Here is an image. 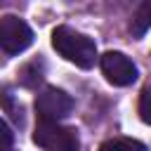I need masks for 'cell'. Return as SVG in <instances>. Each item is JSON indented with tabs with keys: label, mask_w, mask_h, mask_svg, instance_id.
<instances>
[{
	"label": "cell",
	"mask_w": 151,
	"mask_h": 151,
	"mask_svg": "<svg viewBox=\"0 0 151 151\" xmlns=\"http://www.w3.org/2000/svg\"><path fill=\"white\" fill-rule=\"evenodd\" d=\"M52 47L71 64L80 66V68H90L97 61V45L92 38L68 28V26H59L52 31Z\"/></svg>",
	"instance_id": "obj_1"
},
{
	"label": "cell",
	"mask_w": 151,
	"mask_h": 151,
	"mask_svg": "<svg viewBox=\"0 0 151 151\" xmlns=\"http://www.w3.org/2000/svg\"><path fill=\"white\" fill-rule=\"evenodd\" d=\"M33 142L42 151H78L80 146L78 132L73 127H64L59 123H45V120H38Z\"/></svg>",
	"instance_id": "obj_2"
},
{
	"label": "cell",
	"mask_w": 151,
	"mask_h": 151,
	"mask_svg": "<svg viewBox=\"0 0 151 151\" xmlns=\"http://www.w3.org/2000/svg\"><path fill=\"white\" fill-rule=\"evenodd\" d=\"M73 111V99L59 87H45L35 97V113L45 123H59Z\"/></svg>",
	"instance_id": "obj_3"
},
{
	"label": "cell",
	"mask_w": 151,
	"mask_h": 151,
	"mask_svg": "<svg viewBox=\"0 0 151 151\" xmlns=\"http://www.w3.org/2000/svg\"><path fill=\"white\" fill-rule=\"evenodd\" d=\"M31 42H33V31L24 19L14 14H5L0 19V47L7 54H19Z\"/></svg>",
	"instance_id": "obj_4"
},
{
	"label": "cell",
	"mask_w": 151,
	"mask_h": 151,
	"mask_svg": "<svg viewBox=\"0 0 151 151\" xmlns=\"http://www.w3.org/2000/svg\"><path fill=\"white\" fill-rule=\"evenodd\" d=\"M99 64H101V73L106 76V80L111 85L125 87L137 80V66L123 52H106V54H101Z\"/></svg>",
	"instance_id": "obj_5"
},
{
	"label": "cell",
	"mask_w": 151,
	"mask_h": 151,
	"mask_svg": "<svg viewBox=\"0 0 151 151\" xmlns=\"http://www.w3.org/2000/svg\"><path fill=\"white\" fill-rule=\"evenodd\" d=\"M149 28H151V0L142 2L137 7V12L132 14V21H130L132 35H144Z\"/></svg>",
	"instance_id": "obj_6"
},
{
	"label": "cell",
	"mask_w": 151,
	"mask_h": 151,
	"mask_svg": "<svg viewBox=\"0 0 151 151\" xmlns=\"http://www.w3.org/2000/svg\"><path fill=\"white\" fill-rule=\"evenodd\" d=\"M99 151H146L142 142L130 139V137H118V139H109L99 146Z\"/></svg>",
	"instance_id": "obj_7"
},
{
	"label": "cell",
	"mask_w": 151,
	"mask_h": 151,
	"mask_svg": "<svg viewBox=\"0 0 151 151\" xmlns=\"http://www.w3.org/2000/svg\"><path fill=\"white\" fill-rule=\"evenodd\" d=\"M139 116H142L144 123L151 125V87H146L139 97Z\"/></svg>",
	"instance_id": "obj_8"
},
{
	"label": "cell",
	"mask_w": 151,
	"mask_h": 151,
	"mask_svg": "<svg viewBox=\"0 0 151 151\" xmlns=\"http://www.w3.org/2000/svg\"><path fill=\"white\" fill-rule=\"evenodd\" d=\"M12 139H14V134H12V130H9V125L0 118V151H9V146H12Z\"/></svg>",
	"instance_id": "obj_9"
}]
</instances>
